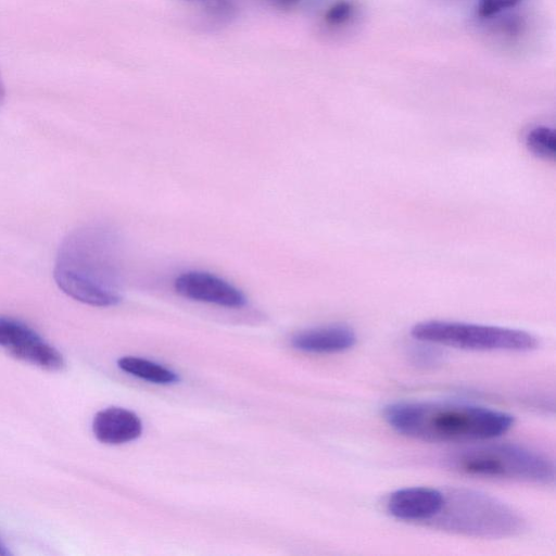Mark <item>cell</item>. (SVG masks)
Masks as SVG:
<instances>
[{"label":"cell","mask_w":556,"mask_h":556,"mask_svg":"<svg viewBox=\"0 0 556 556\" xmlns=\"http://www.w3.org/2000/svg\"><path fill=\"white\" fill-rule=\"evenodd\" d=\"M357 341L353 328L343 324L315 327L298 332L291 339L295 350L313 354H334L352 349Z\"/></svg>","instance_id":"obj_9"},{"label":"cell","mask_w":556,"mask_h":556,"mask_svg":"<svg viewBox=\"0 0 556 556\" xmlns=\"http://www.w3.org/2000/svg\"><path fill=\"white\" fill-rule=\"evenodd\" d=\"M117 366L123 371L152 383L170 384L179 380L173 370L141 357L124 356L117 361Z\"/></svg>","instance_id":"obj_11"},{"label":"cell","mask_w":556,"mask_h":556,"mask_svg":"<svg viewBox=\"0 0 556 556\" xmlns=\"http://www.w3.org/2000/svg\"><path fill=\"white\" fill-rule=\"evenodd\" d=\"M387 424L402 435L425 442H476L497 438L514 425L513 415L464 402L404 401L383 408Z\"/></svg>","instance_id":"obj_2"},{"label":"cell","mask_w":556,"mask_h":556,"mask_svg":"<svg viewBox=\"0 0 556 556\" xmlns=\"http://www.w3.org/2000/svg\"><path fill=\"white\" fill-rule=\"evenodd\" d=\"M443 491L429 486H412L394 491L387 501V510L395 519L429 522L440 510Z\"/></svg>","instance_id":"obj_8"},{"label":"cell","mask_w":556,"mask_h":556,"mask_svg":"<svg viewBox=\"0 0 556 556\" xmlns=\"http://www.w3.org/2000/svg\"><path fill=\"white\" fill-rule=\"evenodd\" d=\"M3 98H4V85H3L2 79L0 77V103L2 102Z\"/></svg>","instance_id":"obj_19"},{"label":"cell","mask_w":556,"mask_h":556,"mask_svg":"<svg viewBox=\"0 0 556 556\" xmlns=\"http://www.w3.org/2000/svg\"><path fill=\"white\" fill-rule=\"evenodd\" d=\"M92 431L98 441L117 445L138 439L142 422L137 414L123 407H108L96 414Z\"/></svg>","instance_id":"obj_10"},{"label":"cell","mask_w":556,"mask_h":556,"mask_svg":"<svg viewBox=\"0 0 556 556\" xmlns=\"http://www.w3.org/2000/svg\"><path fill=\"white\" fill-rule=\"evenodd\" d=\"M277 9H293L299 5L303 0H266Z\"/></svg>","instance_id":"obj_17"},{"label":"cell","mask_w":556,"mask_h":556,"mask_svg":"<svg viewBox=\"0 0 556 556\" xmlns=\"http://www.w3.org/2000/svg\"><path fill=\"white\" fill-rule=\"evenodd\" d=\"M199 5L213 18L229 17L233 11V0H184Z\"/></svg>","instance_id":"obj_15"},{"label":"cell","mask_w":556,"mask_h":556,"mask_svg":"<svg viewBox=\"0 0 556 556\" xmlns=\"http://www.w3.org/2000/svg\"><path fill=\"white\" fill-rule=\"evenodd\" d=\"M528 150L543 160H554L556 155V134L547 126H536L529 130L525 139Z\"/></svg>","instance_id":"obj_12"},{"label":"cell","mask_w":556,"mask_h":556,"mask_svg":"<svg viewBox=\"0 0 556 556\" xmlns=\"http://www.w3.org/2000/svg\"><path fill=\"white\" fill-rule=\"evenodd\" d=\"M353 4L346 0H339L325 12V23L330 27H338L349 22L353 15Z\"/></svg>","instance_id":"obj_14"},{"label":"cell","mask_w":556,"mask_h":556,"mask_svg":"<svg viewBox=\"0 0 556 556\" xmlns=\"http://www.w3.org/2000/svg\"><path fill=\"white\" fill-rule=\"evenodd\" d=\"M441 463L448 470L468 477L534 484H551L555 480L552 458L513 443L466 446L447 453Z\"/></svg>","instance_id":"obj_3"},{"label":"cell","mask_w":556,"mask_h":556,"mask_svg":"<svg viewBox=\"0 0 556 556\" xmlns=\"http://www.w3.org/2000/svg\"><path fill=\"white\" fill-rule=\"evenodd\" d=\"M410 334L417 341L467 351L530 352L539 346L538 338L525 330L463 321H421Z\"/></svg>","instance_id":"obj_5"},{"label":"cell","mask_w":556,"mask_h":556,"mask_svg":"<svg viewBox=\"0 0 556 556\" xmlns=\"http://www.w3.org/2000/svg\"><path fill=\"white\" fill-rule=\"evenodd\" d=\"M442 491V506L428 522L434 529L472 538L504 539L525 528L520 514L492 495L467 488Z\"/></svg>","instance_id":"obj_4"},{"label":"cell","mask_w":556,"mask_h":556,"mask_svg":"<svg viewBox=\"0 0 556 556\" xmlns=\"http://www.w3.org/2000/svg\"><path fill=\"white\" fill-rule=\"evenodd\" d=\"M11 555V552L7 548V546L0 540V556Z\"/></svg>","instance_id":"obj_18"},{"label":"cell","mask_w":556,"mask_h":556,"mask_svg":"<svg viewBox=\"0 0 556 556\" xmlns=\"http://www.w3.org/2000/svg\"><path fill=\"white\" fill-rule=\"evenodd\" d=\"M523 0H479L478 15L488 18L511 9Z\"/></svg>","instance_id":"obj_16"},{"label":"cell","mask_w":556,"mask_h":556,"mask_svg":"<svg viewBox=\"0 0 556 556\" xmlns=\"http://www.w3.org/2000/svg\"><path fill=\"white\" fill-rule=\"evenodd\" d=\"M174 287L180 295L199 302L238 308L245 305L244 294L223 278L205 271H187L179 275Z\"/></svg>","instance_id":"obj_7"},{"label":"cell","mask_w":556,"mask_h":556,"mask_svg":"<svg viewBox=\"0 0 556 556\" xmlns=\"http://www.w3.org/2000/svg\"><path fill=\"white\" fill-rule=\"evenodd\" d=\"M409 346L407 356L410 363L422 369H433L444 363L445 354L437 344L419 341Z\"/></svg>","instance_id":"obj_13"},{"label":"cell","mask_w":556,"mask_h":556,"mask_svg":"<svg viewBox=\"0 0 556 556\" xmlns=\"http://www.w3.org/2000/svg\"><path fill=\"white\" fill-rule=\"evenodd\" d=\"M116 231L103 224L84 225L62 241L54 264L59 288L81 303L108 307L122 296V249Z\"/></svg>","instance_id":"obj_1"},{"label":"cell","mask_w":556,"mask_h":556,"mask_svg":"<svg viewBox=\"0 0 556 556\" xmlns=\"http://www.w3.org/2000/svg\"><path fill=\"white\" fill-rule=\"evenodd\" d=\"M0 346L17 359L46 370L64 366L62 354L25 323L0 316Z\"/></svg>","instance_id":"obj_6"}]
</instances>
